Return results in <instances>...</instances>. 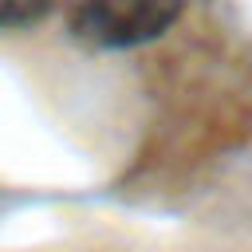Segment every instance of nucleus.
I'll use <instances>...</instances> for the list:
<instances>
[{"instance_id": "obj_1", "label": "nucleus", "mask_w": 252, "mask_h": 252, "mask_svg": "<svg viewBox=\"0 0 252 252\" xmlns=\"http://www.w3.org/2000/svg\"><path fill=\"white\" fill-rule=\"evenodd\" d=\"M189 0H67V32L94 51H130L161 39Z\"/></svg>"}, {"instance_id": "obj_2", "label": "nucleus", "mask_w": 252, "mask_h": 252, "mask_svg": "<svg viewBox=\"0 0 252 252\" xmlns=\"http://www.w3.org/2000/svg\"><path fill=\"white\" fill-rule=\"evenodd\" d=\"M55 0H0V32H16V28H32L51 12Z\"/></svg>"}]
</instances>
